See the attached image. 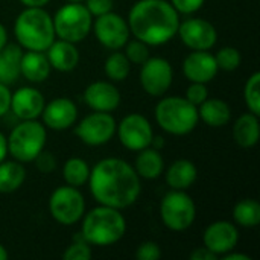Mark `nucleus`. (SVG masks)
Wrapping results in <instances>:
<instances>
[{
    "mask_svg": "<svg viewBox=\"0 0 260 260\" xmlns=\"http://www.w3.org/2000/svg\"><path fill=\"white\" fill-rule=\"evenodd\" d=\"M190 260H218V256L207 250L206 247L203 248H195L190 254Z\"/></svg>",
    "mask_w": 260,
    "mask_h": 260,
    "instance_id": "a19ab883",
    "label": "nucleus"
},
{
    "mask_svg": "<svg viewBox=\"0 0 260 260\" xmlns=\"http://www.w3.org/2000/svg\"><path fill=\"white\" fill-rule=\"evenodd\" d=\"M104 69H105V75L111 81H123L131 72V62L128 61L125 53L114 52L107 58Z\"/></svg>",
    "mask_w": 260,
    "mask_h": 260,
    "instance_id": "c756f323",
    "label": "nucleus"
},
{
    "mask_svg": "<svg viewBox=\"0 0 260 260\" xmlns=\"http://www.w3.org/2000/svg\"><path fill=\"white\" fill-rule=\"evenodd\" d=\"M6 43H8V34H6L5 26L0 23V50L6 46Z\"/></svg>",
    "mask_w": 260,
    "mask_h": 260,
    "instance_id": "a18cd8bd",
    "label": "nucleus"
},
{
    "mask_svg": "<svg viewBox=\"0 0 260 260\" xmlns=\"http://www.w3.org/2000/svg\"><path fill=\"white\" fill-rule=\"evenodd\" d=\"M114 0H87L85 8L88 12L94 17H99L102 14H107L113 9Z\"/></svg>",
    "mask_w": 260,
    "mask_h": 260,
    "instance_id": "58836bf2",
    "label": "nucleus"
},
{
    "mask_svg": "<svg viewBox=\"0 0 260 260\" xmlns=\"http://www.w3.org/2000/svg\"><path fill=\"white\" fill-rule=\"evenodd\" d=\"M161 257V250L155 242H143L142 245H139L137 251H136V259L139 260H158Z\"/></svg>",
    "mask_w": 260,
    "mask_h": 260,
    "instance_id": "c9c22d12",
    "label": "nucleus"
},
{
    "mask_svg": "<svg viewBox=\"0 0 260 260\" xmlns=\"http://www.w3.org/2000/svg\"><path fill=\"white\" fill-rule=\"evenodd\" d=\"M91 26L98 41L111 50H117L123 47L129 38V27L126 20L122 15L111 11L99 15L94 24Z\"/></svg>",
    "mask_w": 260,
    "mask_h": 260,
    "instance_id": "ddd939ff",
    "label": "nucleus"
},
{
    "mask_svg": "<svg viewBox=\"0 0 260 260\" xmlns=\"http://www.w3.org/2000/svg\"><path fill=\"white\" fill-rule=\"evenodd\" d=\"M198 177L197 166L186 158L174 161L166 172V183L174 190H186L189 189Z\"/></svg>",
    "mask_w": 260,
    "mask_h": 260,
    "instance_id": "4be33fe9",
    "label": "nucleus"
},
{
    "mask_svg": "<svg viewBox=\"0 0 260 260\" xmlns=\"http://www.w3.org/2000/svg\"><path fill=\"white\" fill-rule=\"evenodd\" d=\"M6 155H8V140L0 133V163L6 158Z\"/></svg>",
    "mask_w": 260,
    "mask_h": 260,
    "instance_id": "37998d69",
    "label": "nucleus"
},
{
    "mask_svg": "<svg viewBox=\"0 0 260 260\" xmlns=\"http://www.w3.org/2000/svg\"><path fill=\"white\" fill-rule=\"evenodd\" d=\"M90 192L101 206L126 209L140 195L142 184L136 169L122 158L108 157L90 171Z\"/></svg>",
    "mask_w": 260,
    "mask_h": 260,
    "instance_id": "f257e3e1",
    "label": "nucleus"
},
{
    "mask_svg": "<svg viewBox=\"0 0 260 260\" xmlns=\"http://www.w3.org/2000/svg\"><path fill=\"white\" fill-rule=\"evenodd\" d=\"M8 257H9V254L6 251V248L0 244V260H8Z\"/></svg>",
    "mask_w": 260,
    "mask_h": 260,
    "instance_id": "de8ad7c7",
    "label": "nucleus"
},
{
    "mask_svg": "<svg viewBox=\"0 0 260 260\" xmlns=\"http://www.w3.org/2000/svg\"><path fill=\"white\" fill-rule=\"evenodd\" d=\"M216 59L209 50H193L183 61V73L190 82L206 84L218 73Z\"/></svg>",
    "mask_w": 260,
    "mask_h": 260,
    "instance_id": "f3484780",
    "label": "nucleus"
},
{
    "mask_svg": "<svg viewBox=\"0 0 260 260\" xmlns=\"http://www.w3.org/2000/svg\"><path fill=\"white\" fill-rule=\"evenodd\" d=\"M41 116L46 126L55 131H62L75 125L78 119V108L72 99L56 98L44 105Z\"/></svg>",
    "mask_w": 260,
    "mask_h": 260,
    "instance_id": "dca6fc26",
    "label": "nucleus"
},
{
    "mask_svg": "<svg viewBox=\"0 0 260 260\" xmlns=\"http://www.w3.org/2000/svg\"><path fill=\"white\" fill-rule=\"evenodd\" d=\"M155 120L163 131L174 136H186L198 125V107L186 98L169 96L157 104Z\"/></svg>",
    "mask_w": 260,
    "mask_h": 260,
    "instance_id": "39448f33",
    "label": "nucleus"
},
{
    "mask_svg": "<svg viewBox=\"0 0 260 260\" xmlns=\"http://www.w3.org/2000/svg\"><path fill=\"white\" fill-rule=\"evenodd\" d=\"M52 20L55 35H58L59 40L75 44L87 38L93 24L91 14L85 5H81V2H70L69 5H64L56 11Z\"/></svg>",
    "mask_w": 260,
    "mask_h": 260,
    "instance_id": "0eeeda50",
    "label": "nucleus"
},
{
    "mask_svg": "<svg viewBox=\"0 0 260 260\" xmlns=\"http://www.w3.org/2000/svg\"><path fill=\"white\" fill-rule=\"evenodd\" d=\"M49 212L56 222L73 225L84 216L85 200L76 187L61 186L49 198Z\"/></svg>",
    "mask_w": 260,
    "mask_h": 260,
    "instance_id": "1a4fd4ad",
    "label": "nucleus"
},
{
    "mask_svg": "<svg viewBox=\"0 0 260 260\" xmlns=\"http://www.w3.org/2000/svg\"><path fill=\"white\" fill-rule=\"evenodd\" d=\"M126 232V221L119 209L99 206L90 210L84 221L81 235L90 245L107 247L119 242Z\"/></svg>",
    "mask_w": 260,
    "mask_h": 260,
    "instance_id": "7ed1b4c3",
    "label": "nucleus"
},
{
    "mask_svg": "<svg viewBox=\"0 0 260 260\" xmlns=\"http://www.w3.org/2000/svg\"><path fill=\"white\" fill-rule=\"evenodd\" d=\"M11 108V91L8 85L0 82V117L5 116Z\"/></svg>",
    "mask_w": 260,
    "mask_h": 260,
    "instance_id": "ea45409f",
    "label": "nucleus"
},
{
    "mask_svg": "<svg viewBox=\"0 0 260 260\" xmlns=\"http://www.w3.org/2000/svg\"><path fill=\"white\" fill-rule=\"evenodd\" d=\"M50 66L58 72H72L79 62V52L75 43L59 40L53 41L46 50Z\"/></svg>",
    "mask_w": 260,
    "mask_h": 260,
    "instance_id": "aec40b11",
    "label": "nucleus"
},
{
    "mask_svg": "<svg viewBox=\"0 0 260 260\" xmlns=\"http://www.w3.org/2000/svg\"><path fill=\"white\" fill-rule=\"evenodd\" d=\"M134 169L137 175L145 180H157L165 169V160L157 149L148 146L139 151Z\"/></svg>",
    "mask_w": 260,
    "mask_h": 260,
    "instance_id": "a878e982",
    "label": "nucleus"
},
{
    "mask_svg": "<svg viewBox=\"0 0 260 260\" xmlns=\"http://www.w3.org/2000/svg\"><path fill=\"white\" fill-rule=\"evenodd\" d=\"M184 46L192 50H209L216 44L218 32L215 26L204 18H187L178 26L177 32Z\"/></svg>",
    "mask_w": 260,
    "mask_h": 260,
    "instance_id": "4468645a",
    "label": "nucleus"
},
{
    "mask_svg": "<svg viewBox=\"0 0 260 260\" xmlns=\"http://www.w3.org/2000/svg\"><path fill=\"white\" fill-rule=\"evenodd\" d=\"M198 116L203 119L204 123H207L209 126L213 128H219L224 126L230 122L232 119V110L229 107L227 102H224L222 99H206L201 105H198Z\"/></svg>",
    "mask_w": 260,
    "mask_h": 260,
    "instance_id": "393cba45",
    "label": "nucleus"
},
{
    "mask_svg": "<svg viewBox=\"0 0 260 260\" xmlns=\"http://www.w3.org/2000/svg\"><path fill=\"white\" fill-rule=\"evenodd\" d=\"M81 238H78V235H75V239L72 242V245L64 251L62 259L64 260H88L91 259L93 253L90 248V244L85 242V239L82 238V235H79Z\"/></svg>",
    "mask_w": 260,
    "mask_h": 260,
    "instance_id": "473e14b6",
    "label": "nucleus"
},
{
    "mask_svg": "<svg viewBox=\"0 0 260 260\" xmlns=\"http://www.w3.org/2000/svg\"><path fill=\"white\" fill-rule=\"evenodd\" d=\"M160 216L163 224L172 232H184L192 227L197 218L193 200L184 190H171L160 204Z\"/></svg>",
    "mask_w": 260,
    "mask_h": 260,
    "instance_id": "6e6552de",
    "label": "nucleus"
},
{
    "mask_svg": "<svg viewBox=\"0 0 260 260\" xmlns=\"http://www.w3.org/2000/svg\"><path fill=\"white\" fill-rule=\"evenodd\" d=\"M84 101L94 111L111 113L120 105V93L113 84L98 81L85 88Z\"/></svg>",
    "mask_w": 260,
    "mask_h": 260,
    "instance_id": "6ab92c4d",
    "label": "nucleus"
},
{
    "mask_svg": "<svg viewBox=\"0 0 260 260\" xmlns=\"http://www.w3.org/2000/svg\"><path fill=\"white\" fill-rule=\"evenodd\" d=\"M117 123L110 113L94 111L85 116L76 126V136L88 146H101L108 143L114 133Z\"/></svg>",
    "mask_w": 260,
    "mask_h": 260,
    "instance_id": "9d476101",
    "label": "nucleus"
},
{
    "mask_svg": "<svg viewBox=\"0 0 260 260\" xmlns=\"http://www.w3.org/2000/svg\"><path fill=\"white\" fill-rule=\"evenodd\" d=\"M216 64H218V69L221 70H225V72H233L236 70L239 66H241V52L235 47H222L216 56Z\"/></svg>",
    "mask_w": 260,
    "mask_h": 260,
    "instance_id": "2f4dec72",
    "label": "nucleus"
},
{
    "mask_svg": "<svg viewBox=\"0 0 260 260\" xmlns=\"http://www.w3.org/2000/svg\"><path fill=\"white\" fill-rule=\"evenodd\" d=\"M14 34L21 47L46 52L55 41L53 20L43 8H26L15 20Z\"/></svg>",
    "mask_w": 260,
    "mask_h": 260,
    "instance_id": "20e7f679",
    "label": "nucleus"
},
{
    "mask_svg": "<svg viewBox=\"0 0 260 260\" xmlns=\"http://www.w3.org/2000/svg\"><path fill=\"white\" fill-rule=\"evenodd\" d=\"M174 70L165 58H148L142 64L140 84L143 90L151 96H163L172 85Z\"/></svg>",
    "mask_w": 260,
    "mask_h": 260,
    "instance_id": "f8f14e48",
    "label": "nucleus"
},
{
    "mask_svg": "<svg viewBox=\"0 0 260 260\" xmlns=\"http://www.w3.org/2000/svg\"><path fill=\"white\" fill-rule=\"evenodd\" d=\"M52 66L44 52L27 50L20 61V75L30 82H43L49 78Z\"/></svg>",
    "mask_w": 260,
    "mask_h": 260,
    "instance_id": "412c9836",
    "label": "nucleus"
},
{
    "mask_svg": "<svg viewBox=\"0 0 260 260\" xmlns=\"http://www.w3.org/2000/svg\"><path fill=\"white\" fill-rule=\"evenodd\" d=\"M69 2H82V0H69Z\"/></svg>",
    "mask_w": 260,
    "mask_h": 260,
    "instance_id": "09e8293b",
    "label": "nucleus"
},
{
    "mask_svg": "<svg viewBox=\"0 0 260 260\" xmlns=\"http://www.w3.org/2000/svg\"><path fill=\"white\" fill-rule=\"evenodd\" d=\"M34 161H35L37 169H38L41 174H50V172L56 168V160H55V157H53L50 152L44 151V149L34 158Z\"/></svg>",
    "mask_w": 260,
    "mask_h": 260,
    "instance_id": "e433bc0d",
    "label": "nucleus"
},
{
    "mask_svg": "<svg viewBox=\"0 0 260 260\" xmlns=\"http://www.w3.org/2000/svg\"><path fill=\"white\" fill-rule=\"evenodd\" d=\"M203 241L204 247L219 257L235 250L239 242V232L236 225L229 221H216L206 229Z\"/></svg>",
    "mask_w": 260,
    "mask_h": 260,
    "instance_id": "2eb2a0df",
    "label": "nucleus"
},
{
    "mask_svg": "<svg viewBox=\"0 0 260 260\" xmlns=\"http://www.w3.org/2000/svg\"><path fill=\"white\" fill-rule=\"evenodd\" d=\"M26 178L24 166L20 161L0 163V193H12L21 187Z\"/></svg>",
    "mask_w": 260,
    "mask_h": 260,
    "instance_id": "bb28decb",
    "label": "nucleus"
},
{
    "mask_svg": "<svg viewBox=\"0 0 260 260\" xmlns=\"http://www.w3.org/2000/svg\"><path fill=\"white\" fill-rule=\"evenodd\" d=\"M222 259L224 260H251V257H250V256H247V254L233 253V250H232V251H229V253L222 254Z\"/></svg>",
    "mask_w": 260,
    "mask_h": 260,
    "instance_id": "79ce46f5",
    "label": "nucleus"
},
{
    "mask_svg": "<svg viewBox=\"0 0 260 260\" xmlns=\"http://www.w3.org/2000/svg\"><path fill=\"white\" fill-rule=\"evenodd\" d=\"M163 145H165V140H163L161 137H152L151 148H154V149L160 151V148H163Z\"/></svg>",
    "mask_w": 260,
    "mask_h": 260,
    "instance_id": "49530a36",
    "label": "nucleus"
},
{
    "mask_svg": "<svg viewBox=\"0 0 260 260\" xmlns=\"http://www.w3.org/2000/svg\"><path fill=\"white\" fill-rule=\"evenodd\" d=\"M46 128L34 120H21L15 125L9 134L8 152L20 163L34 161V158L44 149L46 145Z\"/></svg>",
    "mask_w": 260,
    "mask_h": 260,
    "instance_id": "423d86ee",
    "label": "nucleus"
},
{
    "mask_svg": "<svg viewBox=\"0 0 260 260\" xmlns=\"http://www.w3.org/2000/svg\"><path fill=\"white\" fill-rule=\"evenodd\" d=\"M233 218L241 227H257L260 222V204L256 200L239 201L233 209Z\"/></svg>",
    "mask_w": 260,
    "mask_h": 260,
    "instance_id": "cd10ccee",
    "label": "nucleus"
},
{
    "mask_svg": "<svg viewBox=\"0 0 260 260\" xmlns=\"http://www.w3.org/2000/svg\"><path fill=\"white\" fill-rule=\"evenodd\" d=\"M126 50H125V56L128 58L129 62L133 64H143L148 58H149V49L148 44L140 41V40H133V41H126Z\"/></svg>",
    "mask_w": 260,
    "mask_h": 260,
    "instance_id": "72a5a7b5",
    "label": "nucleus"
},
{
    "mask_svg": "<svg viewBox=\"0 0 260 260\" xmlns=\"http://www.w3.org/2000/svg\"><path fill=\"white\" fill-rule=\"evenodd\" d=\"M23 56L21 46L8 44L0 50V82L11 85L20 76V61Z\"/></svg>",
    "mask_w": 260,
    "mask_h": 260,
    "instance_id": "5701e85b",
    "label": "nucleus"
},
{
    "mask_svg": "<svg viewBox=\"0 0 260 260\" xmlns=\"http://www.w3.org/2000/svg\"><path fill=\"white\" fill-rule=\"evenodd\" d=\"M120 143L129 151H142L151 146L154 133L149 120L143 114H128L116 128Z\"/></svg>",
    "mask_w": 260,
    "mask_h": 260,
    "instance_id": "9b49d317",
    "label": "nucleus"
},
{
    "mask_svg": "<svg viewBox=\"0 0 260 260\" xmlns=\"http://www.w3.org/2000/svg\"><path fill=\"white\" fill-rule=\"evenodd\" d=\"M44 96L32 87H21L14 94H11L12 113L21 120H34L41 116L44 108Z\"/></svg>",
    "mask_w": 260,
    "mask_h": 260,
    "instance_id": "a211bd4d",
    "label": "nucleus"
},
{
    "mask_svg": "<svg viewBox=\"0 0 260 260\" xmlns=\"http://www.w3.org/2000/svg\"><path fill=\"white\" fill-rule=\"evenodd\" d=\"M209 98V91H207V87L206 84H201V82H192L189 85V88L186 90V99L193 104V105H201L206 99Z\"/></svg>",
    "mask_w": 260,
    "mask_h": 260,
    "instance_id": "f704fd0d",
    "label": "nucleus"
},
{
    "mask_svg": "<svg viewBox=\"0 0 260 260\" xmlns=\"http://www.w3.org/2000/svg\"><path fill=\"white\" fill-rule=\"evenodd\" d=\"M26 8H43L50 0H20Z\"/></svg>",
    "mask_w": 260,
    "mask_h": 260,
    "instance_id": "c03bdc74",
    "label": "nucleus"
},
{
    "mask_svg": "<svg viewBox=\"0 0 260 260\" xmlns=\"http://www.w3.org/2000/svg\"><path fill=\"white\" fill-rule=\"evenodd\" d=\"M259 116L253 113L242 114L233 126V139L241 148H253L259 142Z\"/></svg>",
    "mask_w": 260,
    "mask_h": 260,
    "instance_id": "b1692460",
    "label": "nucleus"
},
{
    "mask_svg": "<svg viewBox=\"0 0 260 260\" xmlns=\"http://www.w3.org/2000/svg\"><path fill=\"white\" fill-rule=\"evenodd\" d=\"M260 73L254 72L244 88V98H245V104L250 110V113L259 116L260 114Z\"/></svg>",
    "mask_w": 260,
    "mask_h": 260,
    "instance_id": "7c9ffc66",
    "label": "nucleus"
},
{
    "mask_svg": "<svg viewBox=\"0 0 260 260\" xmlns=\"http://www.w3.org/2000/svg\"><path fill=\"white\" fill-rule=\"evenodd\" d=\"M62 177L69 186L79 187L84 186L88 181L90 177V168L85 160L79 157H72L66 161L62 169Z\"/></svg>",
    "mask_w": 260,
    "mask_h": 260,
    "instance_id": "c85d7f7f",
    "label": "nucleus"
},
{
    "mask_svg": "<svg viewBox=\"0 0 260 260\" xmlns=\"http://www.w3.org/2000/svg\"><path fill=\"white\" fill-rule=\"evenodd\" d=\"M178 26V12L166 0H139L128 15L129 32L148 46H161L171 41L177 35Z\"/></svg>",
    "mask_w": 260,
    "mask_h": 260,
    "instance_id": "f03ea898",
    "label": "nucleus"
},
{
    "mask_svg": "<svg viewBox=\"0 0 260 260\" xmlns=\"http://www.w3.org/2000/svg\"><path fill=\"white\" fill-rule=\"evenodd\" d=\"M206 0H171V5L178 14H193L203 8Z\"/></svg>",
    "mask_w": 260,
    "mask_h": 260,
    "instance_id": "4c0bfd02",
    "label": "nucleus"
}]
</instances>
